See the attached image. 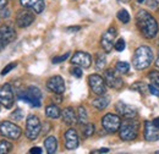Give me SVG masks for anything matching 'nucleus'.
<instances>
[{
    "label": "nucleus",
    "instance_id": "nucleus-18",
    "mask_svg": "<svg viewBox=\"0 0 159 154\" xmlns=\"http://www.w3.org/2000/svg\"><path fill=\"white\" fill-rule=\"evenodd\" d=\"M0 34H1V37L4 39V42H5V44L7 45L9 43H11L14 39L16 38V32H15V29L10 26V25H4V26H1L0 27Z\"/></svg>",
    "mask_w": 159,
    "mask_h": 154
},
{
    "label": "nucleus",
    "instance_id": "nucleus-32",
    "mask_svg": "<svg viewBox=\"0 0 159 154\" xmlns=\"http://www.w3.org/2000/svg\"><path fill=\"white\" fill-rule=\"evenodd\" d=\"M16 66H17V62H11V64L6 65V66L2 69V71H1V76H5V75H7V74H9L11 70H14Z\"/></svg>",
    "mask_w": 159,
    "mask_h": 154
},
{
    "label": "nucleus",
    "instance_id": "nucleus-4",
    "mask_svg": "<svg viewBox=\"0 0 159 154\" xmlns=\"http://www.w3.org/2000/svg\"><path fill=\"white\" fill-rule=\"evenodd\" d=\"M139 124L136 120H131L130 119L129 121H125L120 126V138L122 141H132V139H135L137 137V134H139Z\"/></svg>",
    "mask_w": 159,
    "mask_h": 154
},
{
    "label": "nucleus",
    "instance_id": "nucleus-31",
    "mask_svg": "<svg viewBox=\"0 0 159 154\" xmlns=\"http://www.w3.org/2000/svg\"><path fill=\"white\" fill-rule=\"evenodd\" d=\"M44 7H45V4H44V0H39L32 9H33V11L36 12V14H40V12H43V10H44Z\"/></svg>",
    "mask_w": 159,
    "mask_h": 154
},
{
    "label": "nucleus",
    "instance_id": "nucleus-10",
    "mask_svg": "<svg viewBox=\"0 0 159 154\" xmlns=\"http://www.w3.org/2000/svg\"><path fill=\"white\" fill-rule=\"evenodd\" d=\"M14 100L15 98H14V92L11 86L9 83H5L4 86L0 87V104L10 109L14 105Z\"/></svg>",
    "mask_w": 159,
    "mask_h": 154
},
{
    "label": "nucleus",
    "instance_id": "nucleus-8",
    "mask_svg": "<svg viewBox=\"0 0 159 154\" xmlns=\"http://www.w3.org/2000/svg\"><path fill=\"white\" fill-rule=\"evenodd\" d=\"M88 83H89V87L92 89V92L97 96H103L107 92V83L104 81V78L99 75H91L88 77Z\"/></svg>",
    "mask_w": 159,
    "mask_h": 154
},
{
    "label": "nucleus",
    "instance_id": "nucleus-46",
    "mask_svg": "<svg viewBox=\"0 0 159 154\" xmlns=\"http://www.w3.org/2000/svg\"><path fill=\"white\" fill-rule=\"evenodd\" d=\"M54 102L61 103V94H55V97H54Z\"/></svg>",
    "mask_w": 159,
    "mask_h": 154
},
{
    "label": "nucleus",
    "instance_id": "nucleus-38",
    "mask_svg": "<svg viewBox=\"0 0 159 154\" xmlns=\"http://www.w3.org/2000/svg\"><path fill=\"white\" fill-rule=\"evenodd\" d=\"M71 75L75 77H77V78H80V77H82V70H81V67H72L71 69Z\"/></svg>",
    "mask_w": 159,
    "mask_h": 154
},
{
    "label": "nucleus",
    "instance_id": "nucleus-6",
    "mask_svg": "<svg viewBox=\"0 0 159 154\" xmlns=\"http://www.w3.org/2000/svg\"><path fill=\"white\" fill-rule=\"evenodd\" d=\"M102 126L107 132L114 134V132L120 130L121 120H120L119 116L115 115V114H107L102 119Z\"/></svg>",
    "mask_w": 159,
    "mask_h": 154
},
{
    "label": "nucleus",
    "instance_id": "nucleus-26",
    "mask_svg": "<svg viewBox=\"0 0 159 154\" xmlns=\"http://www.w3.org/2000/svg\"><path fill=\"white\" fill-rule=\"evenodd\" d=\"M12 149V144L7 141H0V154H5V153H9L11 152Z\"/></svg>",
    "mask_w": 159,
    "mask_h": 154
},
{
    "label": "nucleus",
    "instance_id": "nucleus-1",
    "mask_svg": "<svg viewBox=\"0 0 159 154\" xmlns=\"http://www.w3.org/2000/svg\"><path fill=\"white\" fill-rule=\"evenodd\" d=\"M136 23L141 34L147 39H153L158 34V23L156 19L147 11L141 10L136 15Z\"/></svg>",
    "mask_w": 159,
    "mask_h": 154
},
{
    "label": "nucleus",
    "instance_id": "nucleus-50",
    "mask_svg": "<svg viewBox=\"0 0 159 154\" xmlns=\"http://www.w3.org/2000/svg\"><path fill=\"white\" fill-rule=\"evenodd\" d=\"M137 1H139V4H142V2H143V1H144V0H137Z\"/></svg>",
    "mask_w": 159,
    "mask_h": 154
},
{
    "label": "nucleus",
    "instance_id": "nucleus-22",
    "mask_svg": "<svg viewBox=\"0 0 159 154\" xmlns=\"http://www.w3.org/2000/svg\"><path fill=\"white\" fill-rule=\"evenodd\" d=\"M45 115L50 119H58L61 115V111L55 104H53V105H48L45 108Z\"/></svg>",
    "mask_w": 159,
    "mask_h": 154
},
{
    "label": "nucleus",
    "instance_id": "nucleus-16",
    "mask_svg": "<svg viewBox=\"0 0 159 154\" xmlns=\"http://www.w3.org/2000/svg\"><path fill=\"white\" fill-rule=\"evenodd\" d=\"M79 136L74 129H70L65 132V147H66V149L74 151L79 147Z\"/></svg>",
    "mask_w": 159,
    "mask_h": 154
},
{
    "label": "nucleus",
    "instance_id": "nucleus-11",
    "mask_svg": "<svg viewBox=\"0 0 159 154\" xmlns=\"http://www.w3.org/2000/svg\"><path fill=\"white\" fill-rule=\"evenodd\" d=\"M71 64L80 66V67H83V69H88L92 65V57L86 52H77L72 55Z\"/></svg>",
    "mask_w": 159,
    "mask_h": 154
},
{
    "label": "nucleus",
    "instance_id": "nucleus-39",
    "mask_svg": "<svg viewBox=\"0 0 159 154\" xmlns=\"http://www.w3.org/2000/svg\"><path fill=\"white\" fill-rule=\"evenodd\" d=\"M147 5H148L151 9H158L159 0H147Z\"/></svg>",
    "mask_w": 159,
    "mask_h": 154
},
{
    "label": "nucleus",
    "instance_id": "nucleus-35",
    "mask_svg": "<svg viewBox=\"0 0 159 154\" xmlns=\"http://www.w3.org/2000/svg\"><path fill=\"white\" fill-rule=\"evenodd\" d=\"M125 47H126V44H125V40H124V39H119V40L115 42V44H114V49H115L116 52H124Z\"/></svg>",
    "mask_w": 159,
    "mask_h": 154
},
{
    "label": "nucleus",
    "instance_id": "nucleus-12",
    "mask_svg": "<svg viewBox=\"0 0 159 154\" xmlns=\"http://www.w3.org/2000/svg\"><path fill=\"white\" fill-rule=\"evenodd\" d=\"M47 88L55 93V94H62L65 92V82L61 76H53L50 77L47 82Z\"/></svg>",
    "mask_w": 159,
    "mask_h": 154
},
{
    "label": "nucleus",
    "instance_id": "nucleus-28",
    "mask_svg": "<svg viewBox=\"0 0 159 154\" xmlns=\"http://www.w3.org/2000/svg\"><path fill=\"white\" fill-rule=\"evenodd\" d=\"M116 16L122 23H129V21H130V15H129V12L126 10H120Z\"/></svg>",
    "mask_w": 159,
    "mask_h": 154
},
{
    "label": "nucleus",
    "instance_id": "nucleus-44",
    "mask_svg": "<svg viewBox=\"0 0 159 154\" xmlns=\"http://www.w3.org/2000/svg\"><path fill=\"white\" fill-rule=\"evenodd\" d=\"M108 152H109V149H108V148H102V149L94 151V152H92V153H108Z\"/></svg>",
    "mask_w": 159,
    "mask_h": 154
},
{
    "label": "nucleus",
    "instance_id": "nucleus-17",
    "mask_svg": "<svg viewBox=\"0 0 159 154\" xmlns=\"http://www.w3.org/2000/svg\"><path fill=\"white\" fill-rule=\"evenodd\" d=\"M144 139L149 142L159 139V129L151 121H144Z\"/></svg>",
    "mask_w": 159,
    "mask_h": 154
},
{
    "label": "nucleus",
    "instance_id": "nucleus-30",
    "mask_svg": "<svg viewBox=\"0 0 159 154\" xmlns=\"http://www.w3.org/2000/svg\"><path fill=\"white\" fill-rule=\"evenodd\" d=\"M148 78L152 81V83H154L156 86L159 87V71H152L148 74Z\"/></svg>",
    "mask_w": 159,
    "mask_h": 154
},
{
    "label": "nucleus",
    "instance_id": "nucleus-34",
    "mask_svg": "<svg viewBox=\"0 0 159 154\" xmlns=\"http://www.w3.org/2000/svg\"><path fill=\"white\" fill-rule=\"evenodd\" d=\"M23 110H21V109H16L14 113H11V119H14V120H16V121H20L23 119Z\"/></svg>",
    "mask_w": 159,
    "mask_h": 154
},
{
    "label": "nucleus",
    "instance_id": "nucleus-24",
    "mask_svg": "<svg viewBox=\"0 0 159 154\" xmlns=\"http://www.w3.org/2000/svg\"><path fill=\"white\" fill-rule=\"evenodd\" d=\"M77 120L81 125H86L88 122V114L83 106H80L77 110Z\"/></svg>",
    "mask_w": 159,
    "mask_h": 154
},
{
    "label": "nucleus",
    "instance_id": "nucleus-20",
    "mask_svg": "<svg viewBox=\"0 0 159 154\" xmlns=\"http://www.w3.org/2000/svg\"><path fill=\"white\" fill-rule=\"evenodd\" d=\"M44 147L47 149V153L49 154H54L58 149V141L54 136H50L48 138H45L44 141Z\"/></svg>",
    "mask_w": 159,
    "mask_h": 154
},
{
    "label": "nucleus",
    "instance_id": "nucleus-25",
    "mask_svg": "<svg viewBox=\"0 0 159 154\" xmlns=\"http://www.w3.org/2000/svg\"><path fill=\"white\" fill-rule=\"evenodd\" d=\"M115 70L119 74H126L130 70V65L127 62H125V61H119L116 64V66H115Z\"/></svg>",
    "mask_w": 159,
    "mask_h": 154
},
{
    "label": "nucleus",
    "instance_id": "nucleus-52",
    "mask_svg": "<svg viewBox=\"0 0 159 154\" xmlns=\"http://www.w3.org/2000/svg\"><path fill=\"white\" fill-rule=\"evenodd\" d=\"M0 105H1V104H0Z\"/></svg>",
    "mask_w": 159,
    "mask_h": 154
},
{
    "label": "nucleus",
    "instance_id": "nucleus-33",
    "mask_svg": "<svg viewBox=\"0 0 159 154\" xmlns=\"http://www.w3.org/2000/svg\"><path fill=\"white\" fill-rule=\"evenodd\" d=\"M38 1H39V0H20L21 5H22L23 7H28V9H30V7L32 9Z\"/></svg>",
    "mask_w": 159,
    "mask_h": 154
},
{
    "label": "nucleus",
    "instance_id": "nucleus-42",
    "mask_svg": "<svg viewBox=\"0 0 159 154\" xmlns=\"http://www.w3.org/2000/svg\"><path fill=\"white\" fill-rule=\"evenodd\" d=\"M80 26H75V27H67L66 28V31L67 32H70V33H72V32H76V31H80Z\"/></svg>",
    "mask_w": 159,
    "mask_h": 154
},
{
    "label": "nucleus",
    "instance_id": "nucleus-41",
    "mask_svg": "<svg viewBox=\"0 0 159 154\" xmlns=\"http://www.w3.org/2000/svg\"><path fill=\"white\" fill-rule=\"evenodd\" d=\"M42 152H43V151L40 149L39 147H33V148L30 149V153H32V154H40Z\"/></svg>",
    "mask_w": 159,
    "mask_h": 154
},
{
    "label": "nucleus",
    "instance_id": "nucleus-7",
    "mask_svg": "<svg viewBox=\"0 0 159 154\" xmlns=\"http://www.w3.org/2000/svg\"><path fill=\"white\" fill-rule=\"evenodd\" d=\"M0 134L6 138H10V139L15 141V139L20 138L21 129L17 125H15L10 121H4V122L0 124Z\"/></svg>",
    "mask_w": 159,
    "mask_h": 154
},
{
    "label": "nucleus",
    "instance_id": "nucleus-27",
    "mask_svg": "<svg viewBox=\"0 0 159 154\" xmlns=\"http://www.w3.org/2000/svg\"><path fill=\"white\" fill-rule=\"evenodd\" d=\"M94 131H96L94 125L87 122V124L84 125V127H83V136H84V137H91V136L94 134Z\"/></svg>",
    "mask_w": 159,
    "mask_h": 154
},
{
    "label": "nucleus",
    "instance_id": "nucleus-21",
    "mask_svg": "<svg viewBox=\"0 0 159 154\" xmlns=\"http://www.w3.org/2000/svg\"><path fill=\"white\" fill-rule=\"evenodd\" d=\"M92 105L97 110H103V109H105L109 105V98L108 97H104V94L99 96L98 98H96V99L92 100Z\"/></svg>",
    "mask_w": 159,
    "mask_h": 154
},
{
    "label": "nucleus",
    "instance_id": "nucleus-51",
    "mask_svg": "<svg viewBox=\"0 0 159 154\" xmlns=\"http://www.w3.org/2000/svg\"><path fill=\"white\" fill-rule=\"evenodd\" d=\"M156 154H159V151H158V152H156Z\"/></svg>",
    "mask_w": 159,
    "mask_h": 154
},
{
    "label": "nucleus",
    "instance_id": "nucleus-47",
    "mask_svg": "<svg viewBox=\"0 0 159 154\" xmlns=\"http://www.w3.org/2000/svg\"><path fill=\"white\" fill-rule=\"evenodd\" d=\"M153 124H154V125L159 129V117H157V119H154V120H153Z\"/></svg>",
    "mask_w": 159,
    "mask_h": 154
},
{
    "label": "nucleus",
    "instance_id": "nucleus-29",
    "mask_svg": "<svg viewBox=\"0 0 159 154\" xmlns=\"http://www.w3.org/2000/svg\"><path fill=\"white\" fill-rule=\"evenodd\" d=\"M146 88H148V87L143 82H137V83H135V84L131 86V89H135V91H137L139 93H144Z\"/></svg>",
    "mask_w": 159,
    "mask_h": 154
},
{
    "label": "nucleus",
    "instance_id": "nucleus-45",
    "mask_svg": "<svg viewBox=\"0 0 159 154\" xmlns=\"http://www.w3.org/2000/svg\"><path fill=\"white\" fill-rule=\"evenodd\" d=\"M6 4H7V0H0V10L4 9L6 6Z\"/></svg>",
    "mask_w": 159,
    "mask_h": 154
},
{
    "label": "nucleus",
    "instance_id": "nucleus-48",
    "mask_svg": "<svg viewBox=\"0 0 159 154\" xmlns=\"http://www.w3.org/2000/svg\"><path fill=\"white\" fill-rule=\"evenodd\" d=\"M156 66L159 69V52H158V58H157V61H156Z\"/></svg>",
    "mask_w": 159,
    "mask_h": 154
},
{
    "label": "nucleus",
    "instance_id": "nucleus-3",
    "mask_svg": "<svg viewBox=\"0 0 159 154\" xmlns=\"http://www.w3.org/2000/svg\"><path fill=\"white\" fill-rule=\"evenodd\" d=\"M19 99L28 103L30 105H32L34 108H39L40 100H42V92L38 87L30 86L27 89L19 92Z\"/></svg>",
    "mask_w": 159,
    "mask_h": 154
},
{
    "label": "nucleus",
    "instance_id": "nucleus-43",
    "mask_svg": "<svg viewBox=\"0 0 159 154\" xmlns=\"http://www.w3.org/2000/svg\"><path fill=\"white\" fill-rule=\"evenodd\" d=\"M5 47H6V44H5L4 39H2V37H1V34H0V50H2Z\"/></svg>",
    "mask_w": 159,
    "mask_h": 154
},
{
    "label": "nucleus",
    "instance_id": "nucleus-13",
    "mask_svg": "<svg viewBox=\"0 0 159 154\" xmlns=\"http://www.w3.org/2000/svg\"><path fill=\"white\" fill-rule=\"evenodd\" d=\"M34 21V15L33 12L28 11V10H20L16 14V25L21 28H26L28 26H31Z\"/></svg>",
    "mask_w": 159,
    "mask_h": 154
},
{
    "label": "nucleus",
    "instance_id": "nucleus-2",
    "mask_svg": "<svg viewBox=\"0 0 159 154\" xmlns=\"http://www.w3.org/2000/svg\"><path fill=\"white\" fill-rule=\"evenodd\" d=\"M153 58L154 57H153L152 49L147 45H142L136 49V52L134 54V58H132L134 67L136 70H144L152 64Z\"/></svg>",
    "mask_w": 159,
    "mask_h": 154
},
{
    "label": "nucleus",
    "instance_id": "nucleus-14",
    "mask_svg": "<svg viewBox=\"0 0 159 154\" xmlns=\"http://www.w3.org/2000/svg\"><path fill=\"white\" fill-rule=\"evenodd\" d=\"M104 81L105 83L110 87V88H114V89H120L122 87V79L118 76L116 71L109 69L104 72Z\"/></svg>",
    "mask_w": 159,
    "mask_h": 154
},
{
    "label": "nucleus",
    "instance_id": "nucleus-49",
    "mask_svg": "<svg viewBox=\"0 0 159 154\" xmlns=\"http://www.w3.org/2000/svg\"><path fill=\"white\" fill-rule=\"evenodd\" d=\"M119 1H121V2H127L129 0H119Z\"/></svg>",
    "mask_w": 159,
    "mask_h": 154
},
{
    "label": "nucleus",
    "instance_id": "nucleus-15",
    "mask_svg": "<svg viewBox=\"0 0 159 154\" xmlns=\"http://www.w3.org/2000/svg\"><path fill=\"white\" fill-rule=\"evenodd\" d=\"M115 109H116V111H118L119 115L124 116L126 119H134V117H136V115H137V110H136L135 106L129 105V104H126V103H124L121 100L115 104Z\"/></svg>",
    "mask_w": 159,
    "mask_h": 154
},
{
    "label": "nucleus",
    "instance_id": "nucleus-9",
    "mask_svg": "<svg viewBox=\"0 0 159 154\" xmlns=\"http://www.w3.org/2000/svg\"><path fill=\"white\" fill-rule=\"evenodd\" d=\"M115 37H116V29H115L114 27L108 28V29L103 33L102 39H100V44H102V48L104 49L105 53H110L111 49L114 48Z\"/></svg>",
    "mask_w": 159,
    "mask_h": 154
},
{
    "label": "nucleus",
    "instance_id": "nucleus-23",
    "mask_svg": "<svg viewBox=\"0 0 159 154\" xmlns=\"http://www.w3.org/2000/svg\"><path fill=\"white\" fill-rule=\"evenodd\" d=\"M94 64H96V69L97 70H103L105 67V65H107V58H105L104 53H97Z\"/></svg>",
    "mask_w": 159,
    "mask_h": 154
},
{
    "label": "nucleus",
    "instance_id": "nucleus-37",
    "mask_svg": "<svg viewBox=\"0 0 159 154\" xmlns=\"http://www.w3.org/2000/svg\"><path fill=\"white\" fill-rule=\"evenodd\" d=\"M148 89H149V92H151L153 96L159 97V87L156 86L154 83H153V84H149V86H148Z\"/></svg>",
    "mask_w": 159,
    "mask_h": 154
},
{
    "label": "nucleus",
    "instance_id": "nucleus-40",
    "mask_svg": "<svg viewBox=\"0 0 159 154\" xmlns=\"http://www.w3.org/2000/svg\"><path fill=\"white\" fill-rule=\"evenodd\" d=\"M0 16L6 19V17H9V16H10V11H9L7 9H5V7H4V9H1V10H0Z\"/></svg>",
    "mask_w": 159,
    "mask_h": 154
},
{
    "label": "nucleus",
    "instance_id": "nucleus-19",
    "mask_svg": "<svg viewBox=\"0 0 159 154\" xmlns=\"http://www.w3.org/2000/svg\"><path fill=\"white\" fill-rule=\"evenodd\" d=\"M61 117H62V121H64L66 125H69V126L75 125V124L77 122V116H76V114H75L74 109L70 108V106L62 110Z\"/></svg>",
    "mask_w": 159,
    "mask_h": 154
},
{
    "label": "nucleus",
    "instance_id": "nucleus-5",
    "mask_svg": "<svg viewBox=\"0 0 159 154\" xmlns=\"http://www.w3.org/2000/svg\"><path fill=\"white\" fill-rule=\"evenodd\" d=\"M42 126H40L39 119L36 115H30L26 121V137L31 141H34L40 134Z\"/></svg>",
    "mask_w": 159,
    "mask_h": 154
},
{
    "label": "nucleus",
    "instance_id": "nucleus-36",
    "mask_svg": "<svg viewBox=\"0 0 159 154\" xmlns=\"http://www.w3.org/2000/svg\"><path fill=\"white\" fill-rule=\"evenodd\" d=\"M69 57H70V53H69V52H67V53H65V54H62V55L55 57V58H53V64H59V62H62V61H65Z\"/></svg>",
    "mask_w": 159,
    "mask_h": 154
}]
</instances>
